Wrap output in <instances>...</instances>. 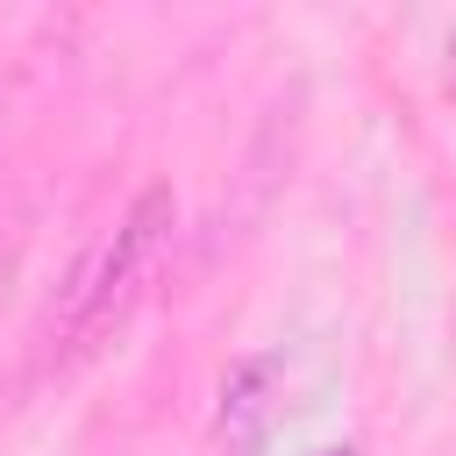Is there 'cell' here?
Returning a JSON list of instances; mask_svg holds the SVG:
<instances>
[{
	"instance_id": "2",
	"label": "cell",
	"mask_w": 456,
	"mask_h": 456,
	"mask_svg": "<svg viewBox=\"0 0 456 456\" xmlns=\"http://www.w3.org/2000/svg\"><path fill=\"white\" fill-rule=\"evenodd\" d=\"M271 392H278V363L271 356H242L228 378H221V413H214V435L228 456H256L264 435H271Z\"/></svg>"
},
{
	"instance_id": "1",
	"label": "cell",
	"mask_w": 456,
	"mask_h": 456,
	"mask_svg": "<svg viewBox=\"0 0 456 456\" xmlns=\"http://www.w3.org/2000/svg\"><path fill=\"white\" fill-rule=\"evenodd\" d=\"M171 221H178L171 185H142L135 207L121 214V228L107 235V249L93 256V271L71 292V314H64V335H57V370H86L121 335V321L135 314V299H142V285L157 271V249H164Z\"/></svg>"
},
{
	"instance_id": "5",
	"label": "cell",
	"mask_w": 456,
	"mask_h": 456,
	"mask_svg": "<svg viewBox=\"0 0 456 456\" xmlns=\"http://www.w3.org/2000/svg\"><path fill=\"white\" fill-rule=\"evenodd\" d=\"M7 264H14V256H0V285H7Z\"/></svg>"
},
{
	"instance_id": "4",
	"label": "cell",
	"mask_w": 456,
	"mask_h": 456,
	"mask_svg": "<svg viewBox=\"0 0 456 456\" xmlns=\"http://www.w3.org/2000/svg\"><path fill=\"white\" fill-rule=\"evenodd\" d=\"M321 456H356V449H321Z\"/></svg>"
},
{
	"instance_id": "3",
	"label": "cell",
	"mask_w": 456,
	"mask_h": 456,
	"mask_svg": "<svg viewBox=\"0 0 456 456\" xmlns=\"http://www.w3.org/2000/svg\"><path fill=\"white\" fill-rule=\"evenodd\" d=\"M442 93L456 100V36H449V50H442Z\"/></svg>"
}]
</instances>
